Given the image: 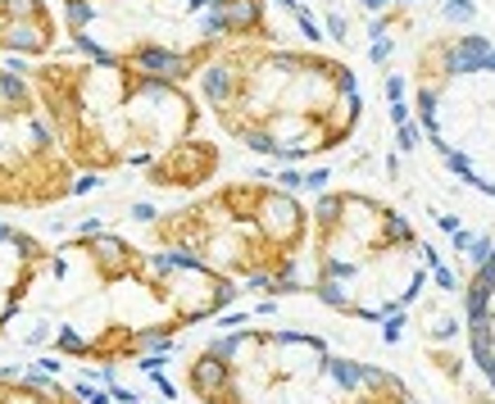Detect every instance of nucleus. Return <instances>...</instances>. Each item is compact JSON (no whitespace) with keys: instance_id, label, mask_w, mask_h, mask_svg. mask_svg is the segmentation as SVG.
Returning <instances> with one entry per match:
<instances>
[{"instance_id":"f03ea898","label":"nucleus","mask_w":495,"mask_h":404,"mask_svg":"<svg viewBox=\"0 0 495 404\" xmlns=\"http://www.w3.org/2000/svg\"><path fill=\"white\" fill-rule=\"evenodd\" d=\"M191 82L232 146L282 163L336 155L364 119L355 69L305 46L237 41Z\"/></svg>"},{"instance_id":"20e7f679","label":"nucleus","mask_w":495,"mask_h":404,"mask_svg":"<svg viewBox=\"0 0 495 404\" xmlns=\"http://www.w3.org/2000/svg\"><path fill=\"white\" fill-rule=\"evenodd\" d=\"M196 404H418L391 368L341 354L300 327H232L182 359Z\"/></svg>"},{"instance_id":"7ed1b4c3","label":"nucleus","mask_w":495,"mask_h":404,"mask_svg":"<svg viewBox=\"0 0 495 404\" xmlns=\"http://www.w3.org/2000/svg\"><path fill=\"white\" fill-rule=\"evenodd\" d=\"M23 78L77 177L141 173L205 128V105L187 82L128 64L51 55L23 64Z\"/></svg>"},{"instance_id":"9b49d317","label":"nucleus","mask_w":495,"mask_h":404,"mask_svg":"<svg viewBox=\"0 0 495 404\" xmlns=\"http://www.w3.org/2000/svg\"><path fill=\"white\" fill-rule=\"evenodd\" d=\"M64 27L51 0H0V60L37 64L60 55Z\"/></svg>"},{"instance_id":"1a4fd4ad","label":"nucleus","mask_w":495,"mask_h":404,"mask_svg":"<svg viewBox=\"0 0 495 404\" xmlns=\"http://www.w3.org/2000/svg\"><path fill=\"white\" fill-rule=\"evenodd\" d=\"M82 191V177L60 155L23 69L0 60V209H55Z\"/></svg>"},{"instance_id":"f257e3e1","label":"nucleus","mask_w":495,"mask_h":404,"mask_svg":"<svg viewBox=\"0 0 495 404\" xmlns=\"http://www.w3.org/2000/svg\"><path fill=\"white\" fill-rule=\"evenodd\" d=\"M241 286L182 255L119 232H77L51 245L9 341L32 354L119 368L232 309Z\"/></svg>"},{"instance_id":"4468645a","label":"nucleus","mask_w":495,"mask_h":404,"mask_svg":"<svg viewBox=\"0 0 495 404\" xmlns=\"http://www.w3.org/2000/svg\"><path fill=\"white\" fill-rule=\"evenodd\" d=\"M0 404H86V400L77 391L60 386V382H51V377L0 368Z\"/></svg>"},{"instance_id":"6e6552de","label":"nucleus","mask_w":495,"mask_h":404,"mask_svg":"<svg viewBox=\"0 0 495 404\" xmlns=\"http://www.w3.org/2000/svg\"><path fill=\"white\" fill-rule=\"evenodd\" d=\"M418 123L436 155L495 200V46L477 32H441L414 55Z\"/></svg>"},{"instance_id":"f8f14e48","label":"nucleus","mask_w":495,"mask_h":404,"mask_svg":"<svg viewBox=\"0 0 495 404\" xmlns=\"http://www.w3.org/2000/svg\"><path fill=\"white\" fill-rule=\"evenodd\" d=\"M223 173V146L205 132L178 141L173 150H164L150 168H141V182L150 191H173V196H196Z\"/></svg>"},{"instance_id":"0eeeda50","label":"nucleus","mask_w":495,"mask_h":404,"mask_svg":"<svg viewBox=\"0 0 495 404\" xmlns=\"http://www.w3.org/2000/svg\"><path fill=\"white\" fill-rule=\"evenodd\" d=\"M73 55L191 82L237 41H273L268 0H60Z\"/></svg>"},{"instance_id":"9d476101","label":"nucleus","mask_w":495,"mask_h":404,"mask_svg":"<svg viewBox=\"0 0 495 404\" xmlns=\"http://www.w3.org/2000/svg\"><path fill=\"white\" fill-rule=\"evenodd\" d=\"M46 255H51V245L37 232L0 218V341H9V332H14V318L23 314L27 295H32V282L41 273Z\"/></svg>"},{"instance_id":"39448f33","label":"nucleus","mask_w":495,"mask_h":404,"mask_svg":"<svg viewBox=\"0 0 495 404\" xmlns=\"http://www.w3.org/2000/svg\"><path fill=\"white\" fill-rule=\"evenodd\" d=\"M154 250L182 255L241 291H300L309 209L296 191L264 177H232L187 196L145 223Z\"/></svg>"},{"instance_id":"423d86ee","label":"nucleus","mask_w":495,"mask_h":404,"mask_svg":"<svg viewBox=\"0 0 495 404\" xmlns=\"http://www.w3.org/2000/svg\"><path fill=\"white\" fill-rule=\"evenodd\" d=\"M309 291L332 314L386 323L404 314L432 273V245L395 205L336 187L309 209Z\"/></svg>"},{"instance_id":"ddd939ff","label":"nucleus","mask_w":495,"mask_h":404,"mask_svg":"<svg viewBox=\"0 0 495 404\" xmlns=\"http://www.w3.org/2000/svg\"><path fill=\"white\" fill-rule=\"evenodd\" d=\"M468 341L482 372L495 386V255L477 268V277L468 286Z\"/></svg>"}]
</instances>
